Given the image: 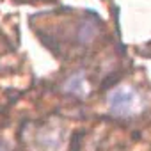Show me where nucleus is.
Wrapping results in <instances>:
<instances>
[{
	"mask_svg": "<svg viewBox=\"0 0 151 151\" xmlns=\"http://www.w3.org/2000/svg\"><path fill=\"white\" fill-rule=\"evenodd\" d=\"M64 91L66 93H71V94H77V96H82L86 91H87V84H86V78L82 73H77L69 77L66 82H64Z\"/></svg>",
	"mask_w": 151,
	"mask_h": 151,
	"instance_id": "2",
	"label": "nucleus"
},
{
	"mask_svg": "<svg viewBox=\"0 0 151 151\" xmlns=\"http://www.w3.org/2000/svg\"><path fill=\"white\" fill-rule=\"evenodd\" d=\"M109 109L121 117H132L142 112V96L130 86H119L109 94Z\"/></svg>",
	"mask_w": 151,
	"mask_h": 151,
	"instance_id": "1",
	"label": "nucleus"
}]
</instances>
